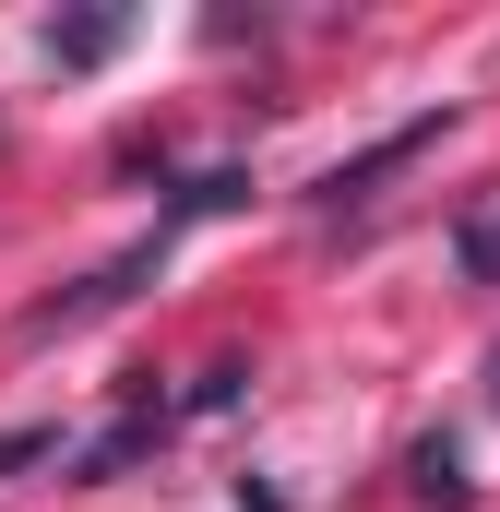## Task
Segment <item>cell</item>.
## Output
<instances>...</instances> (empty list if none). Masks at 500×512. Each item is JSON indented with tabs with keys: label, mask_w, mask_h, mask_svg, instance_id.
Segmentation results:
<instances>
[{
	"label": "cell",
	"mask_w": 500,
	"mask_h": 512,
	"mask_svg": "<svg viewBox=\"0 0 500 512\" xmlns=\"http://www.w3.org/2000/svg\"><path fill=\"white\" fill-rule=\"evenodd\" d=\"M120 36H131L120 0H96V12H48V60H60V72H108V60H120Z\"/></svg>",
	"instance_id": "obj_4"
},
{
	"label": "cell",
	"mask_w": 500,
	"mask_h": 512,
	"mask_svg": "<svg viewBox=\"0 0 500 512\" xmlns=\"http://www.w3.org/2000/svg\"><path fill=\"white\" fill-rule=\"evenodd\" d=\"M48 453H60V429H48V417H24V429H0V489H12L24 465H48Z\"/></svg>",
	"instance_id": "obj_9"
},
{
	"label": "cell",
	"mask_w": 500,
	"mask_h": 512,
	"mask_svg": "<svg viewBox=\"0 0 500 512\" xmlns=\"http://www.w3.org/2000/svg\"><path fill=\"white\" fill-rule=\"evenodd\" d=\"M405 489H417L429 512H465V501H477V477H465V441H453V429H417V441H405Z\"/></svg>",
	"instance_id": "obj_5"
},
{
	"label": "cell",
	"mask_w": 500,
	"mask_h": 512,
	"mask_svg": "<svg viewBox=\"0 0 500 512\" xmlns=\"http://www.w3.org/2000/svg\"><path fill=\"white\" fill-rule=\"evenodd\" d=\"M155 262H167V227H155V239H131L120 262H96L84 286H60V298H36V310H24V346H48V334H72V322H108V310H120V298L143 286V274H155Z\"/></svg>",
	"instance_id": "obj_1"
},
{
	"label": "cell",
	"mask_w": 500,
	"mask_h": 512,
	"mask_svg": "<svg viewBox=\"0 0 500 512\" xmlns=\"http://www.w3.org/2000/svg\"><path fill=\"white\" fill-rule=\"evenodd\" d=\"M155 441H167V405H155V393H131V405H120V429H96V441L72 453V489H108V477H131Z\"/></svg>",
	"instance_id": "obj_3"
},
{
	"label": "cell",
	"mask_w": 500,
	"mask_h": 512,
	"mask_svg": "<svg viewBox=\"0 0 500 512\" xmlns=\"http://www.w3.org/2000/svg\"><path fill=\"white\" fill-rule=\"evenodd\" d=\"M250 393V358H215V370H203V382L179 393V417H227V405H239Z\"/></svg>",
	"instance_id": "obj_8"
},
{
	"label": "cell",
	"mask_w": 500,
	"mask_h": 512,
	"mask_svg": "<svg viewBox=\"0 0 500 512\" xmlns=\"http://www.w3.org/2000/svg\"><path fill=\"white\" fill-rule=\"evenodd\" d=\"M441 131H453V108H417V120H393L381 143H358L346 167H322V179H310V203H322V215H346V203H370L381 179H393V167H417V155H429Z\"/></svg>",
	"instance_id": "obj_2"
},
{
	"label": "cell",
	"mask_w": 500,
	"mask_h": 512,
	"mask_svg": "<svg viewBox=\"0 0 500 512\" xmlns=\"http://www.w3.org/2000/svg\"><path fill=\"white\" fill-rule=\"evenodd\" d=\"M489 417H500V346H489Z\"/></svg>",
	"instance_id": "obj_11"
},
{
	"label": "cell",
	"mask_w": 500,
	"mask_h": 512,
	"mask_svg": "<svg viewBox=\"0 0 500 512\" xmlns=\"http://www.w3.org/2000/svg\"><path fill=\"white\" fill-rule=\"evenodd\" d=\"M239 512H286V501H274V489H262V477H239Z\"/></svg>",
	"instance_id": "obj_10"
},
{
	"label": "cell",
	"mask_w": 500,
	"mask_h": 512,
	"mask_svg": "<svg viewBox=\"0 0 500 512\" xmlns=\"http://www.w3.org/2000/svg\"><path fill=\"white\" fill-rule=\"evenodd\" d=\"M239 203H250V167H203V179H179V191H167V215H155V227L179 239V227H203V215H239Z\"/></svg>",
	"instance_id": "obj_6"
},
{
	"label": "cell",
	"mask_w": 500,
	"mask_h": 512,
	"mask_svg": "<svg viewBox=\"0 0 500 512\" xmlns=\"http://www.w3.org/2000/svg\"><path fill=\"white\" fill-rule=\"evenodd\" d=\"M453 274H465V286H500V191L453 215Z\"/></svg>",
	"instance_id": "obj_7"
}]
</instances>
